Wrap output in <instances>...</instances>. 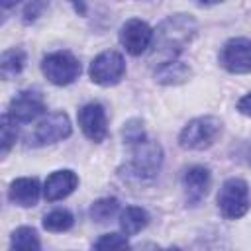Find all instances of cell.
Here are the masks:
<instances>
[{"mask_svg":"<svg viewBox=\"0 0 251 251\" xmlns=\"http://www.w3.org/2000/svg\"><path fill=\"white\" fill-rule=\"evenodd\" d=\"M71 4L75 6V10H76L80 16H84V14H86V6H84V0H71Z\"/></svg>","mask_w":251,"mask_h":251,"instance_id":"cell-26","label":"cell"},{"mask_svg":"<svg viewBox=\"0 0 251 251\" xmlns=\"http://www.w3.org/2000/svg\"><path fill=\"white\" fill-rule=\"evenodd\" d=\"M149 224V214L139 206H127L120 216V227L126 235L139 233Z\"/></svg>","mask_w":251,"mask_h":251,"instance_id":"cell-16","label":"cell"},{"mask_svg":"<svg viewBox=\"0 0 251 251\" xmlns=\"http://www.w3.org/2000/svg\"><path fill=\"white\" fill-rule=\"evenodd\" d=\"M192 76V69L186 65V63H180V61H169V63H163L155 69V80L159 84H182L186 82L188 78Z\"/></svg>","mask_w":251,"mask_h":251,"instance_id":"cell-15","label":"cell"},{"mask_svg":"<svg viewBox=\"0 0 251 251\" xmlns=\"http://www.w3.org/2000/svg\"><path fill=\"white\" fill-rule=\"evenodd\" d=\"M73 131L71 120L65 112H55L49 114L45 120H41L33 131L31 143L33 145H49V143H57L61 139H67Z\"/></svg>","mask_w":251,"mask_h":251,"instance_id":"cell-9","label":"cell"},{"mask_svg":"<svg viewBox=\"0 0 251 251\" xmlns=\"http://www.w3.org/2000/svg\"><path fill=\"white\" fill-rule=\"evenodd\" d=\"M78 126L82 133L90 141H104L108 135V124H106V112L104 106L98 102H90L78 110Z\"/></svg>","mask_w":251,"mask_h":251,"instance_id":"cell-11","label":"cell"},{"mask_svg":"<svg viewBox=\"0 0 251 251\" xmlns=\"http://www.w3.org/2000/svg\"><path fill=\"white\" fill-rule=\"evenodd\" d=\"M153 29L149 27V24H145L143 20H137V18H131L127 20L122 29H120V41L124 45V49L137 57L141 53H145L151 43H153Z\"/></svg>","mask_w":251,"mask_h":251,"instance_id":"cell-8","label":"cell"},{"mask_svg":"<svg viewBox=\"0 0 251 251\" xmlns=\"http://www.w3.org/2000/svg\"><path fill=\"white\" fill-rule=\"evenodd\" d=\"M237 110H239L243 116H251V92H247L243 98L237 100Z\"/></svg>","mask_w":251,"mask_h":251,"instance_id":"cell-25","label":"cell"},{"mask_svg":"<svg viewBox=\"0 0 251 251\" xmlns=\"http://www.w3.org/2000/svg\"><path fill=\"white\" fill-rule=\"evenodd\" d=\"M220 63L226 71L233 75L251 73V39L249 37H233L226 41L220 53Z\"/></svg>","mask_w":251,"mask_h":251,"instance_id":"cell-7","label":"cell"},{"mask_svg":"<svg viewBox=\"0 0 251 251\" xmlns=\"http://www.w3.org/2000/svg\"><path fill=\"white\" fill-rule=\"evenodd\" d=\"M200 6H212V4H218V2H224V0H196Z\"/></svg>","mask_w":251,"mask_h":251,"instance_id":"cell-28","label":"cell"},{"mask_svg":"<svg viewBox=\"0 0 251 251\" xmlns=\"http://www.w3.org/2000/svg\"><path fill=\"white\" fill-rule=\"evenodd\" d=\"M122 135H124V141H126L127 145H131V147L147 139V137H145V129H143V122L137 120V118L127 120V122L124 124Z\"/></svg>","mask_w":251,"mask_h":251,"instance_id":"cell-22","label":"cell"},{"mask_svg":"<svg viewBox=\"0 0 251 251\" xmlns=\"http://www.w3.org/2000/svg\"><path fill=\"white\" fill-rule=\"evenodd\" d=\"M222 131V122L216 116H200L190 120L180 135H178V143L182 149H190V151H202L208 149L210 145H214V141L218 139Z\"/></svg>","mask_w":251,"mask_h":251,"instance_id":"cell-2","label":"cell"},{"mask_svg":"<svg viewBox=\"0 0 251 251\" xmlns=\"http://www.w3.org/2000/svg\"><path fill=\"white\" fill-rule=\"evenodd\" d=\"M118 208H120V202L116 198H110V196L108 198H100L90 206V218L94 222H98V224H104L118 212Z\"/></svg>","mask_w":251,"mask_h":251,"instance_id":"cell-21","label":"cell"},{"mask_svg":"<svg viewBox=\"0 0 251 251\" xmlns=\"http://www.w3.org/2000/svg\"><path fill=\"white\" fill-rule=\"evenodd\" d=\"M18 122L6 112L0 118V147H2V157L8 155V151L12 149V145L18 139Z\"/></svg>","mask_w":251,"mask_h":251,"instance_id":"cell-20","label":"cell"},{"mask_svg":"<svg viewBox=\"0 0 251 251\" xmlns=\"http://www.w3.org/2000/svg\"><path fill=\"white\" fill-rule=\"evenodd\" d=\"M41 73L45 78L57 86H67L75 82L80 75V63L71 51H55L43 57Z\"/></svg>","mask_w":251,"mask_h":251,"instance_id":"cell-5","label":"cell"},{"mask_svg":"<svg viewBox=\"0 0 251 251\" xmlns=\"http://www.w3.org/2000/svg\"><path fill=\"white\" fill-rule=\"evenodd\" d=\"M212 184V175L206 167L202 165H192L184 171L182 175V188L186 194V202L188 204H198L210 190Z\"/></svg>","mask_w":251,"mask_h":251,"instance_id":"cell-12","label":"cell"},{"mask_svg":"<svg viewBox=\"0 0 251 251\" xmlns=\"http://www.w3.org/2000/svg\"><path fill=\"white\" fill-rule=\"evenodd\" d=\"M198 24L190 14H175L159 24L153 33V53L151 61H157V67L169 61H175L182 49L196 35Z\"/></svg>","mask_w":251,"mask_h":251,"instance_id":"cell-1","label":"cell"},{"mask_svg":"<svg viewBox=\"0 0 251 251\" xmlns=\"http://www.w3.org/2000/svg\"><path fill=\"white\" fill-rule=\"evenodd\" d=\"M75 224V218L69 210L65 208H57L53 212H49L45 218H43V227L47 231H55V233H61V231H67L71 229Z\"/></svg>","mask_w":251,"mask_h":251,"instance_id":"cell-19","label":"cell"},{"mask_svg":"<svg viewBox=\"0 0 251 251\" xmlns=\"http://www.w3.org/2000/svg\"><path fill=\"white\" fill-rule=\"evenodd\" d=\"M127 235L124 233H106L94 241V249H124L127 247Z\"/></svg>","mask_w":251,"mask_h":251,"instance_id":"cell-23","label":"cell"},{"mask_svg":"<svg viewBox=\"0 0 251 251\" xmlns=\"http://www.w3.org/2000/svg\"><path fill=\"white\" fill-rule=\"evenodd\" d=\"M10 247H12V249H24V251H37V249L41 247V243H39L37 231H35L33 227L22 226V227H18V229L12 233Z\"/></svg>","mask_w":251,"mask_h":251,"instance_id":"cell-18","label":"cell"},{"mask_svg":"<svg viewBox=\"0 0 251 251\" xmlns=\"http://www.w3.org/2000/svg\"><path fill=\"white\" fill-rule=\"evenodd\" d=\"M218 208L224 218L237 220L251 208L249 186L243 178H227L218 192Z\"/></svg>","mask_w":251,"mask_h":251,"instance_id":"cell-3","label":"cell"},{"mask_svg":"<svg viewBox=\"0 0 251 251\" xmlns=\"http://www.w3.org/2000/svg\"><path fill=\"white\" fill-rule=\"evenodd\" d=\"M24 65H25V51L24 49L12 47V49L4 51L2 57H0V75H2V78L8 80V78L18 76L22 73Z\"/></svg>","mask_w":251,"mask_h":251,"instance_id":"cell-17","label":"cell"},{"mask_svg":"<svg viewBox=\"0 0 251 251\" xmlns=\"http://www.w3.org/2000/svg\"><path fill=\"white\" fill-rule=\"evenodd\" d=\"M161 165H163V147L157 141L145 139L133 145L127 171L137 180H149L161 171Z\"/></svg>","mask_w":251,"mask_h":251,"instance_id":"cell-4","label":"cell"},{"mask_svg":"<svg viewBox=\"0 0 251 251\" xmlns=\"http://www.w3.org/2000/svg\"><path fill=\"white\" fill-rule=\"evenodd\" d=\"M18 2H20V0H0V4H2V8H4V10H10V8H14Z\"/></svg>","mask_w":251,"mask_h":251,"instance_id":"cell-27","label":"cell"},{"mask_svg":"<svg viewBox=\"0 0 251 251\" xmlns=\"http://www.w3.org/2000/svg\"><path fill=\"white\" fill-rule=\"evenodd\" d=\"M78 184V176L76 173H73L71 169H63V171H55L47 176L45 186H43V196L49 202H57L67 198Z\"/></svg>","mask_w":251,"mask_h":251,"instance_id":"cell-13","label":"cell"},{"mask_svg":"<svg viewBox=\"0 0 251 251\" xmlns=\"http://www.w3.org/2000/svg\"><path fill=\"white\" fill-rule=\"evenodd\" d=\"M45 112V100L41 96V92L37 90H22L18 92L8 106V114L20 122V124H27L31 120H35L37 116H41Z\"/></svg>","mask_w":251,"mask_h":251,"instance_id":"cell-10","label":"cell"},{"mask_svg":"<svg viewBox=\"0 0 251 251\" xmlns=\"http://www.w3.org/2000/svg\"><path fill=\"white\" fill-rule=\"evenodd\" d=\"M45 6H47V0H31V2L25 6V10H24V22H25V24L35 22V20L39 18V14L43 12Z\"/></svg>","mask_w":251,"mask_h":251,"instance_id":"cell-24","label":"cell"},{"mask_svg":"<svg viewBox=\"0 0 251 251\" xmlns=\"http://www.w3.org/2000/svg\"><path fill=\"white\" fill-rule=\"evenodd\" d=\"M39 180L37 178H31V176H22V178H16L12 184H10V190H8V196L14 204L22 206V208H29V206H35L37 200H39Z\"/></svg>","mask_w":251,"mask_h":251,"instance_id":"cell-14","label":"cell"},{"mask_svg":"<svg viewBox=\"0 0 251 251\" xmlns=\"http://www.w3.org/2000/svg\"><path fill=\"white\" fill-rule=\"evenodd\" d=\"M90 78L100 86H114L126 75V61L118 51H104L90 63Z\"/></svg>","mask_w":251,"mask_h":251,"instance_id":"cell-6","label":"cell"}]
</instances>
